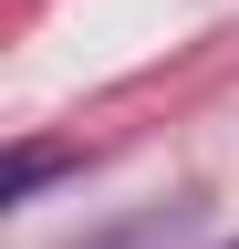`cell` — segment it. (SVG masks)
I'll return each mask as SVG.
<instances>
[{
    "label": "cell",
    "instance_id": "obj_1",
    "mask_svg": "<svg viewBox=\"0 0 239 249\" xmlns=\"http://www.w3.org/2000/svg\"><path fill=\"white\" fill-rule=\"evenodd\" d=\"M198 197H156V208H125V218H104V229H83V239H63V249H187L198 239Z\"/></svg>",
    "mask_w": 239,
    "mask_h": 249
},
{
    "label": "cell",
    "instance_id": "obj_2",
    "mask_svg": "<svg viewBox=\"0 0 239 249\" xmlns=\"http://www.w3.org/2000/svg\"><path fill=\"white\" fill-rule=\"evenodd\" d=\"M63 166H73L63 145H21V156H11V208H21V197H42V187L63 177Z\"/></svg>",
    "mask_w": 239,
    "mask_h": 249
},
{
    "label": "cell",
    "instance_id": "obj_3",
    "mask_svg": "<svg viewBox=\"0 0 239 249\" xmlns=\"http://www.w3.org/2000/svg\"><path fill=\"white\" fill-rule=\"evenodd\" d=\"M229 249H239V239H229Z\"/></svg>",
    "mask_w": 239,
    "mask_h": 249
}]
</instances>
